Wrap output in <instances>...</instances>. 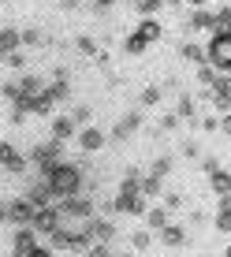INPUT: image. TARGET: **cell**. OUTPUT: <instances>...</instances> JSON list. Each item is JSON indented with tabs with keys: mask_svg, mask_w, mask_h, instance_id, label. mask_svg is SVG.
Listing matches in <instances>:
<instances>
[{
	"mask_svg": "<svg viewBox=\"0 0 231 257\" xmlns=\"http://www.w3.org/2000/svg\"><path fill=\"white\" fill-rule=\"evenodd\" d=\"M209 187L224 198V194H231V172H224V168H216V172H209Z\"/></svg>",
	"mask_w": 231,
	"mask_h": 257,
	"instance_id": "cell-17",
	"label": "cell"
},
{
	"mask_svg": "<svg viewBox=\"0 0 231 257\" xmlns=\"http://www.w3.org/2000/svg\"><path fill=\"white\" fill-rule=\"evenodd\" d=\"M186 4H194V8H205V4H209V0H186Z\"/></svg>",
	"mask_w": 231,
	"mask_h": 257,
	"instance_id": "cell-42",
	"label": "cell"
},
{
	"mask_svg": "<svg viewBox=\"0 0 231 257\" xmlns=\"http://www.w3.org/2000/svg\"><path fill=\"white\" fill-rule=\"evenodd\" d=\"M142 194H146V198L161 194V175H146V179H142Z\"/></svg>",
	"mask_w": 231,
	"mask_h": 257,
	"instance_id": "cell-27",
	"label": "cell"
},
{
	"mask_svg": "<svg viewBox=\"0 0 231 257\" xmlns=\"http://www.w3.org/2000/svg\"><path fill=\"white\" fill-rule=\"evenodd\" d=\"M112 209L116 212H131V216H142V212L149 209V201H146V194H135V190H120L112 198Z\"/></svg>",
	"mask_w": 231,
	"mask_h": 257,
	"instance_id": "cell-6",
	"label": "cell"
},
{
	"mask_svg": "<svg viewBox=\"0 0 231 257\" xmlns=\"http://www.w3.org/2000/svg\"><path fill=\"white\" fill-rule=\"evenodd\" d=\"M224 257H231V246H227V253H224Z\"/></svg>",
	"mask_w": 231,
	"mask_h": 257,
	"instance_id": "cell-44",
	"label": "cell"
},
{
	"mask_svg": "<svg viewBox=\"0 0 231 257\" xmlns=\"http://www.w3.org/2000/svg\"><path fill=\"white\" fill-rule=\"evenodd\" d=\"M26 257H52V250H49V246H34Z\"/></svg>",
	"mask_w": 231,
	"mask_h": 257,
	"instance_id": "cell-38",
	"label": "cell"
},
{
	"mask_svg": "<svg viewBox=\"0 0 231 257\" xmlns=\"http://www.w3.org/2000/svg\"><path fill=\"white\" fill-rule=\"evenodd\" d=\"M45 93L52 97V101H67L71 90H67V78H52V82L45 86Z\"/></svg>",
	"mask_w": 231,
	"mask_h": 257,
	"instance_id": "cell-19",
	"label": "cell"
},
{
	"mask_svg": "<svg viewBox=\"0 0 231 257\" xmlns=\"http://www.w3.org/2000/svg\"><path fill=\"white\" fill-rule=\"evenodd\" d=\"M23 198H30L38 209H41V205H52V190H49V183H45V179H41L38 187H30V190L23 194Z\"/></svg>",
	"mask_w": 231,
	"mask_h": 257,
	"instance_id": "cell-16",
	"label": "cell"
},
{
	"mask_svg": "<svg viewBox=\"0 0 231 257\" xmlns=\"http://www.w3.org/2000/svg\"><path fill=\"white\" fill-rule=\"evenodd\" d=\"M38 246V231H34L30 224L26 227H15V235H12V257H26Z\"/></svg>",
	"mask_w": 231,
	"mask_h": 257,
	"instance_id": "cell-9",
	"label": "cell"
},
{
	"mask_svg": "<svg viewBox=\"0 0 231 257\" xmlns=\"http://www.w3.org/2000/svg\"><path fill=\"white\" fill-rule=\"evenodd\" d=\"M30 227H34L38 235H52V231L60 227V209H56V205H41L38 212H34Z\"/></svg>",
	"mask_w": 231,
	"mask_h": 257,
	"instance_id": "cell-7",
	"label": "cell"
},
{
	"mask_svg": "<svg viewBox=\"0 0 231 257\" xmlns=\"http://www.w3.org/2000/svg\"><path fill=\"white\" fill-rule=\"evenodd\" d=\"M186 26H190V30H216V15L205 12V8H198V12L190 15V23H186Z\"/></svg>",
	"mask_w": 231,
	"mask_h": 257,
	"instance_id": "cell-15",
	"label": "cell"
},
{
	"mask_svg": "<svg viewBox=\"0 0 231 257\" xmlns=\"http://www.w3.org/2000/svg\"><path fill=\"white\" fill-rule=\"evenodd\" d=\"M138 127H142V112H127V116H123V119L112 127V142H123V138H131Z\"/></svg>",
	"mask_w": 231,
	"mask_h": 257,
	"instance_id": "cell-11",
	"label": "cell"
},
{
	"mask_svg": "<svg viewBox=\"0 0 231 257\" xmlns=\"http://www.w3.org/2000/svg\"><path fill=\"white\" fill-rule=\"evenodd\" d=\"M220 131H224V135H231V112H224V116H220Z\"/></svg>",
	"mask_w": 231,
	"mask_h": 257,
	"instance_id": "cell-39",
	"label": "cell"
},
{
	"mask_svg": "<svg viewBox=\"0 0 231 257\" xmlns=\"http://www.w3.org/2000/svg\"><path fill=\"white\" fill-rule=\"evenodd\" d=\"M216 34H231V4L216 12Z\"/></svg>",
	"mask_w": 231,
	"mask_h": 257,
	"instance_id": "cell-26",
	"label": "cell"
},
{
	"mask_svg": "<svg viewBox=\"0 0 231 257\" xmlns=\"http://www.w3.org/2000/svg\"><path fill=\"white\" fill-rule=\"evenodd\" d=\"M209 64L220 71V75H231V34H216L209 41Z\"/></svg>",
	"mask_w": 231,
	"mask_h": 257,
	"instance_id": "cell-3",
	"label": "cell"
},
{
	"mask_svg": "<svg viewBox=\"0 0 231 257\" xmlns=\"http://www.w3.org/2000/svg\"><path fill=\"white\" fill-rule=\"evenodd\" d=\"M164 205H168V209H175V205H183V194H172V190H168V194H164Z\"/></svg>",
	"mask_w": 231,
	"mask_h": 257,
	"instance_id": "cell-37",
	"label": "cell"
},
{
	"mask_svg": "<svg viewBox=\"0 0 231 257\" xmlns=\"http://www.w3.org/2000/svg\"><path fill=\"white\" fill-rule=\"evenodd\" d=\"M168 168H172V157H157V164H153V172H149V175H161V179H164Z\"/></svg>",
	"mask_w": 231,
	"mask_h": 257,
	"instance_id": "cell-33",
	"label": "cell"
},
{
	"mask_svg": "<svg viewBox=\"0 0 231 257\" xmlns=\"http://www.w3.org/2000/svg\"><path fill=\"white\" fill-rule=\"evenodd\" d=\"M104 138H108V135H104L101 127H82V131H78V146H82V153H97V149L104 146Z\"/></svg>",
	"mask_w": 231,
	"mask_h": 257,
	"instance_id": "cell-10",
	"label": "cell"
},
{
	"mask_svg": "<svg viewBox=\"0 0 231 257\" xmlns=\"http://www.w3.org/2000/svg\"><path fill=\"white\" fill-rule=\"evenodd\" d=\"M60 220H93V201L90 198H78V194H71V198H60Z\"/></svg>",
	"mask_w": 231,
	"mask_h": 257,
	"instance_id": "cell-4",
	"label": "cell"
},
{
	"mask_svg": "<svg viewBox=\"0 0 231 257\" xmlns=\"http://www.w3.org/2000/svg\"><path fill=\"white\" fill-rule=\"evenodd\" d=\"M175 116H179V119H190V116H194V101H190V97H183V101H179Z\"/></svg>",
	"mask_w": 231,
	"mask_h": 257,
	"instance_id": "cell-32",
	"label": "cell"
},
{
	"mask_svg": "<svg viewBox=\"0 0 231 257\" xmlns=\"http://www.w3.org/2000/svg\"><path fill=\"white\" fill-rule=\"evenodd\" d=\"M146 224L153 227V231H161V227L168 224V205L164 209H146Z\"/></svg>",
	"mask_w": 231,
	"mask_h": 257,
	"instance_id": "cell-20",
	"label": "cell"
},
{
	"mask_svg": "<svg viewBox=\"0 0 231 257\" xmlns=\"http://www.w3.org/2000/svg\"><path fill=\"white\" fill-rule=\"evenodd\" d=\"M45 34H41V30H23V45H45Z\"/></svg>",
	"mask_w": 231,
	"mask_h": 257,
	"instance_id": "cell-31",
	"label": "cell"
},
{
	"mask_svg": "<svg viewBox=\"0 0 231 257\" xmlns=\"http://www.w3.org/2000/svg\"><path fill=\"white\" fill-rule=\"evenodd\" d=\"M164 4H172V8H175V4H183V0H164Z\"/></svg>",
	"mask_w": 231,
	"mask_h": 257,
	"instance_id": "cell-43",
	"label": "cell"
},
{
	"mask_svg": "<svg viewBox=\"0 0 231 257\" xmlns=\"http://www.w3.org/2000/svg\"><path fill=\"white\" fill-rule=\"evenodd\" d=\"M135 8H138V15H146V19H149L153 12H161V8H164V0H135Z\"/></svg>",
	"mask_w": 231,
	"mask_h": 257,
	"instance_id": "cell-25",
	"label": "cell"
},
{
	"mask_svg": "<svg viewBox=\"0 0 231 257\" xmlns=\"http://www.w3.org/2000/svg\"><path fill=\"white\" fill-rule=\"evenodd\" d=\"M60 153H64V142H56V138H49V142H41V146H34V164L41 168V175L49 172L52 164H60Z\"/></svg>",
	"mask_w": 231,
	"mask_h": 257,
	"instance_id": "cell-5",
	"label": "cell"
},
{
	"mask_svg": "<svg viewBox=\"0 0 231 257\" xmlns=\"http://www.w3.org/2000/svg\"><path fill=\"white\" fill-rule=\"evenodd\" d=\"M216 78H220V71H216V67H212L209 60H205V64L198 67V82H201V86H212V82H216Z\"/></svg>",
	"mask_w": 231,
	"mask_h": 257,
	"instance_id": "cell-22",
	"label": "cell"
},
{
	"mask_svg": "<svg viewBox=\"0 0 231 257\" xmlns=\"http://www.w3.org/2000/svg\"><path fill=\"white\" fill-rule=\"evenodd\" d=\"M71 119H75L78 127H90V104H78V108L71 112Z\"/></svg>",
	"mask_w": 231,
	"mask_h": 257,
	"instance_id": "cell-30",
	"label": "cell"
},
{
	"mask_svg": "<svg viewBox=\"0 0 231 257\" xmlns=\"http://www.w3.org/2000/svg\"><path fill=\"white\" fill-rule=\"evenodd\" d=\"M138 34H142V38L149 41V45H153V41H161V38H164V26L157 23V19H142V26H138Z\"/></svg>",
	"mask_w": 231,
	"mask_h": 257,
	"instance_id": "cell-18",
	"label": "cell"
},
{
	"mask_svg": "<svg viewBox=\"0 0 231 257\" xmlns=\"http://www.w3.org/2000/svg\"><path fill=\"white\" fill-rule=\"evenodd\" d=\"M19 45H23V30H15V26H4V30H0V60L12 56Z\"/></svg>",
	"mask_w": 231,
	"mask_h": 257,
	"instance_id": "cell-12",
	"label": "cell"
},
{
	"mask_svg": "<svg viewBox=\"0 0 231 257\" xmlns=\"http://www.w3.org/2000/svg\"><path fill=\"white\" fill-rule=\"evenodd\" d=\"M161 242L168 246V250H179V246H186V227L164 224V227H161Z\"/></svg>",
	"mask_w": 231,
	"mask_h": 257,
	"instance_id": "cell-13",
	"label": "cell"
},
{
	"mask_svg": "<svg viewBox=\"0 0 231 257\" xmlns=\"http://www.w3.org/2000/svg\"><path fill=\"white\" fill-rule=\"evenodd\" d=\"M34 212H38V205H34L30 198H12L0 205V220L4 224H15V227H26L34 220Z\"/></svg>",
	"mask_w": 231,
	"mask_h": 257,
	"instance_id": "cell-2",
	"label": "cell"
},
{
	"mask_svg": "<svg viewBox=\"0 0 231 257\" xmlns=\"http://www.w3.org/2000/svg\"><path fill=\"white\" fill-rule=\"evenodd\" d=\"M60 8H64V12H75V8H78V0H60Z\"/></svg>",
	"mask_w": 231,
	"mask_h": 257,
	"instance_id": "cell-41",
	"label": "cell"
},
{
	"mask_svg": "<svg viewBox=\"0 0 231 257\" xmlns=\"http://www.w3.org/2000/svg\"><path fill=\"white\" fill-rule=\"evenodd\" d=\"M93 4H97V12H108V8L116 4V0H93Z\"/></svg>",
	"mask_w": 231,
	"mask_h": 257,
	"instance_id": "cell-40",
	"label": "cell"
},
{
	"mask_svg": "<svg viewBox=\"0 0 231 257\" xmlns=\"http://www.w3.org/2000/svg\"><path fill=\"white\" fill-rule=\"evenodd\" d=\"M41 179L49 183V190H52V198H71V194H78L82 190V172H78L75 164H52Z\"/></svg>",
	"mask_w": 231,
	"mask_h": 257,
	"instance_id": "cell-1",
	"label": "cell"
},
{
	"mask_svg": "<svg viewBox=\"0 0 231 257\" xmlns=\"http://www.w3.org/2000/svg\"><path fill=\"white\" fill-rule=\"evenodd\" d=\"M75 49L82 52V56H97V41H93V38H78Z\"/></svg>",
	"mask_w": 231,
	"mask_h": 257,
	"instance_id": "cell-29",
	"label": "cell"
},
{
	"mask_svg": "<svg viewBox=\"0 0 231 257\" xmlns=\"http://www.w3.org/2000/svg\"><path fill=\"white\" fill-rule=\"evenodd\" d=\"M75 131H78V123L71 116H56V119H52V138H56V142H67Z\"/></svg>",
	"mask_w": 231,
	"mask_h": 257,
	"instance_id": "cell-14",
	"label": "cell"
},
{
	"mask_svg": "<svg viewBox=\"0 0 231 257\" xmlns=\"http://www.w3.org/2000/svg\"><path fill=\"white\" fill-rule=\"evenodd\" d=\"M149 242H153V235H149L146 227H142V231H135V235H131V246H135V250H149Z\"/></svg>",
	"mask_w": 231,
	"mask_h": 257,
	"instance_id": "cell-28",
	"label": "cell"
},
{
	"mask_svg": "<svg viewBox=\"0 0 231 257\" xmlns=\"http://www.w3.org/2000/svg\"><path fill=\"white\" fill-rule=\"evenodd\" d=\"M179 52H183L186 60H190V64H198V67H201V64H205V60H209V52L201 49V45H183Z\"/></svg>",
	"mask_w": 231,
	"mask_h": 257,
	"instance_id": "cell-21",
	"label": "cell"
},
{
	"mask_svg": "<svg viewBox=\"0 0 231 257\" xmlns=\"http://www.w3.org/2000/svg\"><path fill=\"white\" fill-rule=\"evenodd\" d=\"M26 164H30V161H26V157L12 146V142H0V168H4V172L23 175V172H26Z\"/></svg>",
	"mask_w": 231,
	"mask_h": 257,
	"instance_id": "cell-8",
	"label": "cell"
},
{
	"mask_svg": "<svg viewBox=\"0 0 231 257\" xmlns=\"http://www.w3.org/2000/svg\"><path fill=\"white\" fill-rule=\"evenodd\" d=\"M86 257H112V250H108V242H97V246L86 250Z\"/></svg>",
	"mask_w": 231,
	"mask_h": 257,
	"instance_id": "cell-35",
	"label": "cell"
},
{
	"mask_svg": "<svg viewBox=\"0 0 231 257\" xmlns=\"http://www.w3.org/2000/svg\"><path fill=\"white\" fill-rule=\"evenodd\" d=\"M146 49H149V41H146V38H142V34L135 30V34L127 38V52H131V56H138V52H146Z\"/></svg>",
	"mask_w": 231,
	"mask_h": 257,
	"instance_id": "cell-24",
	"label": "cell"
},
{
	"mask_svg": "<svg viewBox=\"0 0 231 257\" xmlns=\"http://www.w3.org/2000/svg\"><path fill=\"white\" fill-rule=\"evenodd\" d=\"M179 127V116H175V112H168V116L161 119V131H175Z\"/></svg>",
	"mask_w": 231,
	"mask_h": 257,
	"instance_id": "cell-36",
	"label": "cell"
},
{
	"mask_svg": "<svg viewBox=\"0 0 231 257\" xmlns=\"http://www.w3.org/2000/svg\"><path fill=\"white\" fill-rule=\"evenodd\" d=\"M4 60H8V67H12V71H23V67H26V56H23L19 49H15L12 56H4Z\"/></svg>",
	"mask_w": 231,
	"mask_h": 257,
	"instance_id": "cell-34",
	"label": "cell"
},
{
	"mask_svg": "<svg viewBox=\"0 0 231 257\" xmlns=\"http://www.w3.org/2000/svg\"><path fill=\"white\" fill-rule=\"evenodd\" d=\"M161 97H164V90H161V86H146L138 101H142V108H149V104H157V101H161Z\"/></svg>",
	"mask_w": 231,
	"mask_h": 257,
	"instance_id": "cell-23",
	"label": "cell"
}]
</instances>
